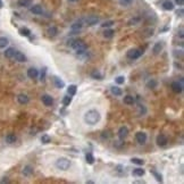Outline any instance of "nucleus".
Wrapping results in <instances>:
<instances>
[{"label": "nucleus", "mask_w": 184, "mask_h": 184, "mask_svg": "<svg viewBox=\"0 0 184 184\" xmlns=\"http://www.w3.org/2000/svg\"><path fill=\"white\" fill-rule=\"evenodd\" d=\"M150 173H151V174L155 176V179H156L158 182H160V183L163 182V176H162V174H159L157 170H155V169H151V170H150Z\"/></svg>", "instance_id": "nucleus-33"}, {"label": "nucleus", "mask_w": 184, "mask_h": 184, "mask_svg": "<svg viewBox=\"0 0 184 184\" xmlns=\"http://www.w3.org/2000/svg\"><path fill=\"white\" fill-rule=\"evenodd\" d=\"M76 91H77V87H76L75 84L70 85L68 89H67V93H68V95H71V97L75 95V94H76Z\"/></svg>", "instance_id": "nucleus-30"}, {"label": "nucleus", "mask_w": 184, "mask_h": 184, "mask_svg": "<svg viewBox=\"0 0 184 184\" xmlns=\"http://www.w3.org/2000/svg\"><path fill=\"white\" fill-rule=\"evenodd\" d=\"M110 92L114 94V95H115V97H121V95L123 94L122 89H121V88H118V87H111Z\"/></svg>", "instance_id": "nucleus-24"}, {"label": "nucleus", "mask_w": 184, "mask_h": 184, "mask_svg": "<svg viewBox=\"0 0 184 184\" xmlns=\"http://www.w3.org/2000/svg\"><path fill=\"white\" fill-rule=\"evenodd\" d=\"M47 33H48L49 37H54L58 34V29H57L56 26H51V27H49V29L47 30Z\"/></svg>", "instance_id": "nucleus-25"}, {"label": "nucleus", "mask_w": 184, "mask_h": 184, "mask_svg": "<svg viewBox=\"0 0 184 184\" xmlns=\"http://www.w3.org/2000/svg\"><path fill=\"white\" fill-rule=\"evenodd\" d=\"M115 24V22L114 20H106V22H104L102 24H101V27H104V29H107V27H110Z\"/></svg>", "instance_id": "nucleus-41"}, {"label": "nucleus", "mask_w": 184, "mask_h": 184, "mask_svg": "<svg viewBox=\"0 0 184 184\" xmlns=\"http://www.w3.org/2000/svg\"><path fill=\"white\" fill-rule=\"evenodd\" d=\"M179 35H180V37H181V39H183V37H184V34H183V29H181V30H180V34H179Z\"/></svg>", "instance_id": "nucleus-48"}, {"label": "nucleus", "mask_w": 184, "mask_h": 184, "mask_svg": "<svg viewBox=\"0 0 184 184\" xmlns=\"http://www.w3.org/2000/svg\"><path fill=\"white\" fill-rule=\"evenodd\" d=\"M18 32L22 37H30L31 35V30L27 27H20Z\"/></svg>", "instance_id": "nucleus-26"}, {"label": "nucleus", "mask_w": 184, "mask_h": 184, "mask_svg": "<svg viewBox=\"0 0 184 184\" xmlns=\"http://www.w3.org/2000/svg\"><path fill=\"white\" fill-rule=\"evenodd\" d=\"M67 46H70L71 48H73L74 50L76 51V54L78 56H83L87 54V44L83 40L80 39H71L67 41Z\"/></svg>", "instance_id": "nucleus-1"}, {"label": "nucleus", "mask_w": 184, "mask_h": 184, "mask_svg": "<svg viewBox=\"0 0 184 184\" xmlns=\"http://www.w3.org/2000/svg\"><path fill=\"white\" fill-rule=\"evenodd\" d=\"M176 15H177V16H180V17H182V16H183V9L176 10Z\"/></svg>", "instance_id": "nucleus-45"}, {"label": "nucleus", "mask_w": 184, "mask_h": 184, "mask_svg": "<svg viewBox=\"0 0 184 184\" xmlns=\"http://www.w3.org/2000/svg\"><path fill=\"white\" fill-rule=\"evenodd\" d=\"M71 165H72L71 160L67 159V158H65V157L58 158L55 163V166L58 168V169H60V170H68L70 167H71Z\"/></svg>", "instance_id": "nucleus-3"}, {"label": "nucleus", "mask_w": 184, "mask_h": 184, "mask_svg": "<svg viewBox=\"0 0 184 184\" xmlns=\"http://www.w3.org/2000/svg\"><path fill=\"white\" fill-rule=\"evenodd\" d=\"M144 174H146V170L143 168H140V167L139 168H134L133 172H132V175L135 176V177H142Z\"/></svg>", "instance_id": "nucleus-19"}, {"label": "nucleus", "mask_w": 184, "mask_h": 184, "mask_svg": "<svg viewBox=\"0 0 184 184\" xmlns=\"http://www.w3.org/2000/svg\"><path fill=\"white\" fill-rule=\"evenodd\" d=\"M170 88H172V90L173 92H175V93H182L183 91V82H179V81H174L172 84H170Z\"/></svg>", "instance_id": "nucleus-6"}, {"label": "nucleus", "mask_w": 184, "mask_h": 184, "mask_svg": "<svg viewBox=\"0 0 184 184\" xmlns=\"http://www.w3.org/2000/svg\"><path fill=\"white\" fill-rule=\"evenodd\" d=\"M54 83H55V87L57 89H63V88H65V82H64L63 80H60L59 77H57V76L54 77Z\"/></svg>", "instance_id": "nucleus-21"}, {"label": "nucleus", "mask_w": 184, "mask_h": 184, "mask_svg": "<svg viewBox=\"0 0 184 184\" xmlns=\"http://www.w3.org/2000/svg\"><path fill=\"white\" fill-rule=\"evenodd\" d=\"M27 76L30 78H37L39 76V71L37 68H34V67H31V68L27 70Z\"/></svg>", "instance_id": "nucleus-20"}, {"label": "nucleus", "mask_w": 184, "mask_h": 184, "mask_svg": "<svg viewBox=\"0 0 184 184\" xmlns=\"http://www.w3.org/2000/svg\"><path fill=\"white\" fill-rule=\"evenodd\" d=\"M0 183H1V184L9 183V179H8L7 176H5V177H2V180H0Z\"/></svg>", "instance_id": "nucleus-44"}, {"label": "nucleus", "mask_w": 184, "mask_h": 184, "mask_svg": "<svg viewBox=\"0 0 184 184\" xmlns=\"http://www.w3.org/2000/svg\"><path fill=\"white\" fill-rule=\"evenodd\" d=\"M157 81L156 80H150L149 82L147 83V87L149 89H155V88H157Z\"/></svg>", "instance_id": "nucleus-37"}, {"label": "nucleus", "mask_w": 184, "mask_h": 184, "mask_svg": "<svg viewBox=\"0 0 184 184\" xmlns=\"http://www.w3.org/2000/svg\"><path fill=\"white\" fill-rule=\"evenodd\" d=\"M15 48H12V47H9V48H7L5 51H3V55L6 58H8V59H12V58H14V55H15Z\"/></svg>", "instance_id": "nucleus-16"}, {"label": "nucleus", "mask_w": 184, "mask_h": 184, "mask_svg": "<svg viewBox=\"0 0 184 184\" xmlns=\"http://www.w3.org/2000/svg\"><path fill=\"white\" fill-rule=\"evenodd\" d=\"M131 163H132V164H135V165L142 166L143 164H144V160H143V159H141V158H136V157H134V158H132V159H131Z\"/></svg>", "instance_id": "nucleus-34"}, {"label": "nucleus", "mask_w": 184, "mask_h": 184, "mask_svg": "<svg viewBox=\"0 0 184 184\" xmlns=\"http://www.w3.org/2000/svg\"><path fill=\"white\" fill-rule=\"evenodd\" d=\"M115 82H116L118 85L124 84V82H125V77H124V76H117V77L115 78Z\"/></svg>", "instance_id": "nucleus-42"}, {"label": "nucleus", "mask_w": 184, "mask_h": 184, "mask_svg": "<svg viewBox=\"0 0 184 184\" xmlns=\"http://www.w3.org/2000/svg\"><path fill=\"white\" fill-rule=\"evenodd\" d=\"M83 22H84L88 26H94V25L99 24L100 18H99L98 16H89V17H87L85 19H83Z\"/></svg>", "instance_id": "nucleus-7"}, {"label": "nucleus", "mask_w": 184, "mask_h": 184, "mask_svg": "<svg viewBox=\"0 0 184 184\" xmlns=\"http://www.w3.org/2000/svg\"><path fill=\"white\" fill-rule=\"evenodd\" d=\"M71 102H72V97H71V95H70V97H64V99H63V105H64L65 107L70 106Z\"/></svg>", "instance_id": "nucleus-38"}, {"label": "nucleus", "mask_w": 184, "mask_h": 184, "mask_svg": "<svg viewBox=\"0 0 184 184\" xmlns=\"http://www.w3.org/2000/svg\"><path fill=\"white\" fill-rule=\"evenodd\" d=\"M114 34H115V31L111 30V29H106L105 32H104V37H106V39H111V37H114Z\"/></svg>", "instance_id": "nucleus-32"}, {"label": "nucleus", "mask_w": 184, "mask_h": 184, "mask_svg": "<svg viewBox=\"0 0 184 184\" xmlns=\"http://www.w3.org/2000/svg\"><path fill=\"white\" fill-rule=\"evenodd\" d=\"M32 2H33V0H18L17 5L19 7H29V6H31Z\"/></svg>", "instance_id": "nucleus-29"}, {"label": "nucleus", "mask_w": 184, "mask_h": 184, "mask_svg": "<svg viewBox=\"0 0 184 184\" xmlns=\"http://www.w3.org/2000/svg\"><path fill=\"white\" fill-rule=\"evenodd\" d=\"M17 101H18V104H20V105H27V104L30 102V98H29L26 94L20 93V94L17 95Z\"/></svg>", "instance_id": "nucleus-12"}, {"label": "nucleus", "mask_w": 184, "mask_h": 184, "mask_svg": "<svg viewBox=\"0 0 184 184\" xmlns=\"http://www.w3.org/2000/svg\"><path fill=\"white\" fill-rule=\"evenodd\" d=\"M91 77H92V78H94V80H98V81H101V80H104V75L100 73L99 71H94V72H92V73H91Z\"/></svg>", "instance_id": "nucleus-28"}, {"label": "nucleus", "mask_w": 184, "mask_h": 184, "mask_svg": "<svg viewBox=\"0 0 184 184\" xmlns=\"http://www.w3.org/2000/svg\"><path fill=\"white\" fill-rule=\"evenodd\" d=\"M68 1H70V2H77L78 0H68Z\"/></svg>", "instance_id": "nucleus-50"}, {"label": "nucleus", "mask_w": 184, "mask_h": 184, "mask_svg": "<svg viewBox=\"0 0 184 184\" xmlns=\"http://www.w3.org/2000/svg\"><path fill=\"white\" fill-rule=\"evenodd\" d=\"M16 141H17V136H16L14 133H9V134L6 135V142H7L8 144H13V143H15Z\"/></svg>", "instance_id": "nucleus-18"}, {"label": "nucleus", "mask_w": 184, "mask_h": 184, "mask_svg": "<svg viewBox=\"0 0 184 184\" xmlns=\"http://www.w3.org/2000/svg\"><path fill=\"white\" fill-rule=\"evenodd\" d=\"M147 133H144V132H138L135 134V140H136V142L139 144H144L147 142Z\"/></svg>", "instance_id": "nucleus-8"}, {"label": "nucleus", "mask_w": 184, "mask_h": 184, "mask_svg": "<svg viewBox=\"0 0 184 184\" xmlns=\"http://www.w3.org/2000/svg\"><path fill=\"white\" fill-rule=\"evenodd\" d=\"M175 2H176L179 6H182L184 3V0H175Z\"/></svg>", "instance_id": "nucleus-47"}, {"label": "nucleus", "mask_w": 184, "mask_h": 184, "mask_svg": "<svg viewBox=\"0 0 184 184\" xmlns=\"http://www.w3.org/2000/svg\"><path fill=\"white\" fill-rule=\"evenodd\" d=\"M123 101H124V104H125V105H127V106H132V105H134L135 99H134V97H133V95L127 94V95H125V97H124Z\"/></svg>", "instance_id": "nucleus-22"}, {"label": "nucleus", "mask_w": 184, "mask_h": 184, "mask_svg": "<svg viewBox=\"0 0 184 184\" xmlns=\"http://www.w3.org/2000/svg\"><path fill=\"white\" fill-rule=\"evenodd\" d=\"M46 74H47V68L44 67V68L42 70V72H41V81H42V82L46 80Z\"/></svg>", "instance_id": "nucleus-43"}, {"label": "nucleus", "mask_w": 184, "mask_h": 184, "mask_svg": "<svg viewBox=\"0 0 184 184\" xmlns=\"http://www.w3.org/2000/svg\"><path fill=\"white\" fill-rule=\"evenodd\" d=\"M156 142H157V144L159 147H165L166 144L168 143V139H167V136L165 134H159L157 136V139H156Z\"/></svg>", "instance_id": "nucleus-11"}, {"label": "nucleus", "mask_w": 184, "mask_h": 184, "mask_svg": "<svg viewBox=\"0 0 184 184\" xmlns=\"http://www.w3.org/2000/svg\"><path fill=\"white\" fill-rule=\"evenodd\" d=\"M14 58H15V60L18 61V63H25V61H26V56L24 55L23 52H20V51H17V50L15 51Z\"/></svg>", "instance_id": "nucleus-14"}, {"label": "nucleus", "mask_w": 184, "mask_h": 184, "mask_svg": "<svg viewBox=\"0 0 184 184\" xmlns=\"http://www.w3.org/2000/svg\"><path fill=\"white\" fill-rule=\"evenodd\" d=\"M142 54H143V50L141 49H129L126 54V57L131 60H135V59H139Z\"/></svg>", "instance_id": "nucleus-4"}, {"label": "nucleus", "mask_w": 184, "mask_h": 184, "mask_svg": "<svg viewBox=\"0 0 184 184\" xmlns=\"http://www.w3.org/2000/svg\"><path fill=\"white\" fill-rule=\"evenodd\" d=\"M33 172H34V169H33V167L31 165H26L24 167V169L22 170V174L25 176V177H30L32 174H33Z\"/></svg>", "instance_id": "nucleus-13"}, {"label": "nucleus", "mask_w": 184, "mask_h": 184, "mask_svg": "<svg viewBox=\"0 0 184 184\" xmlns=\"http://www.w3.org/2000/svg\"><path fill=\"white\" fill-rule=\"evenodd\" d=\"M141 22V18L140 17H133V18H131L127 22V24L129 25H136V24H139Z\"/></svg>", "instance_id": "nucleus-36"}, {"label": "nucleus", "mask_w": 184, "mask_h": 184, "mask_svg": "<svg viewBox=\"0 0 184 184\" xmlns=\"http://www.w3.org/2000/svg\"><path fill=\"white\" fill-rule=\"evenodd\" d=\"M162 50H163V43L162 42H156L155 43V46H153V48H152V52H153V55H159L160 52H162Z\"/></svg>", "instance_id": "nucleus-17"}, {"label": "nucleus", "mask_w": 184, "mask_h": 184, "mask_svg": "<svg viewBox=\"0 0 184 184\" xmlns=\"http://www.w3.org/2000/svg\"><path fill=\"white\" fill-rule=\"evenodd\" d=\"M83 25H84V22H83V19H78V20H76L75 23H73V24L71 25L72 34H76V33H78V32L82 30Z\"/></svg>", "instance_id": "nucleus-5"}, {"label": "nucleus", "mask_w": 184, "mask_h": 184, "mask_svg": "<svg viewBox=\"0 0 184 184\" xmlns=\"http://www.w3.org/2000/svg\"><path fill=\"white\" fill-rule=\"evenodd\" d=\"M30 12L32 14H34V15H41L43 13V9H42V7L40 5H34V6H32L30 8Z\"/></svg>", "instance_id": "nucleus-15"}, {"label": "nucleus", "mask_w": 184, "mask_h": 184, "mask_svg": "<svg viewBox=\"0 0 184 184\" xmlns=\"http://www.w3.org/2000/svg\"><path fill=\"white\" fill-rule=\"evenodd\" d=\"M9 44V40L6 37H0V49H5Z\"/></svg>", "instance_id": "nucleus-27"}, {"label": "nucleus", "mask_w": 184, "mask_h": 184, "mask_svg": "<svg viewBox=\"0 0 184 184\" xmlns=\"http://www.w3.org/2000/svg\"><path fill=\"white\" fill-rule=\"evenodd\" d=\"M94 157H93V155H92L91 152H89V153H87L85 155V162L89 164V165H93L94 164Z\"/></svg>", "instance_id": "nucleus-31"}, {"label": "nucleus", "mask_w": 184, "mask_h": 184, "mask_svg": "<svg viewBox=\"0 0 184 184\" xmlns=\"http://www.w3.org/2000/svg\"><path fill=\"white\" fill-rule=\"evenodd\" d=\"M173 55L176 59H182L183 58V50H174Z\"/></svg>", "instance_id": "nucleus-39"}, {"label": "nucleus", "mask_w": 184, "mask_h": 184, "mask_svg": "<svg viewBox=\"0 0 184 184\" xmlns=\"http://www.w3.org/2000/svg\"><path fill=\"white\" fill-rule=\"evenodd\" d=\"M108 138H109L108 132H104V133H102V139H108Z\"/></svg>", "instance_id": "nucleus-46"}, {"label": "nucleus", "mask_w": 184, "mask_h": 184, "mask_svg": "<svg viewBox=\"0 0 184 184\" xmlns=\"http://www.w3.org/2000/svg\"><path fill=\"white\" fill-rule=\"evenodd\" d=\"M100 119H101V115L97 109H90L84 114V122H85V124H88L90 126L98 124L100 122Z\"/></svg>", "instance_id": "nucleus-2"}, {"label": "nucleus", "mask_w": 184, "mask_h": 184, "mask_svg": "<svg viewBox=\"0 0 184 184\" xmlns=\"http://www.w3.org/2000/svg\"><path fill=\"white\" fill-rule=\"evenodd\" d=\"M127 135H129V129H127V126H122V127H119V129H118V138H119L121 141H124V140L127 138Z\"/></svg>", "instance_id": "nucleus-10"}, {"label": "nucleus", "mask_w": 184, "mask_h": 184, "mask_svg": "<svg viewBox=\"0 0 184 184\" xmlns=\"http://www.w3.org/2000/svg\"><path fill=\"white\" fill-rule=\"evenodd\" d=\"M162 6H163V8H164L165 10H173V9H174V3H173L170 0H165Z\"/></svg>", "instance_id": "nucleus-23"}, {"label": "nucleus", "mask_w": 184, "mask_h": 184, "mask_svg": "<svg viewBox=\"0 0 184 184\" xmlns=\"http://www.w3.org/2000/svg\"><path fill=\"white\" fill-rule=\"evenodd\" d=\"M41 100H42V104H43L44 106H47V107H51V106L54 105V99H52V97L49 95V94H43V95L41 97Z\"/></svg>", "instance_id": "nucleus-9"}, {"label": "nucleus", "mask_w": 184, "mask_h": 184, "mask_svg": "<svg viewBox=\"0 0 184 184\" xmlns=\"http://www.w3.org/2000/svg\"><path fill=\"white\" fill-rule=\"evenodd\" d=\"M2 6H3V2H2V0H0V9L2 8Z\"/></svg>", "instance_id": "nucleus-49"}, {"label": "nucleus", "mask_w": 184, "mask_h": 184, "mask_svg": "<svg viewBox=\"0 0 184 184\" xmlns=\"http://www.w3.org/2000/svg\"><path fill=\"white\" fill-rule=\"evenodd\" d=\"M118 2H119V5L123 6V7H129V5H132L133 0H118Z\"/></svg>", "instance_id": "nucleus-40"}, {"label": "nucleus", "mask_w": 184, "mask_h": 184, "mask_svg": "<svg viewBox=\"0 0 184 184\" xmlns=\"http://www.w3.org/2000/svg\"><path fill=\"white\" fill-rule=\"evenodd\" d=\"M41 142H42L43 144H48V143L51 142V138H50L48 134H43V135L41 136Z\"/></svg>", "instance_id": "nucleus-35"}]
</instances>
